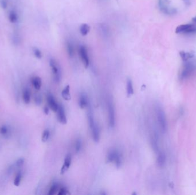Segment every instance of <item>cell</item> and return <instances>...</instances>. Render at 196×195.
I'll return each mask as SVG.
<instances>
[{
	"mask_svg": "<svg viewBox=\"0 0 196 195\" xmlns=\"http://www.w3.org/2000/svg\"><path fill=\"white\" fill-rule=\"evenodd\" d=\"M70 89L69 86H67L64 88L61 92V96L63 98L66 100H69L71 98V96L70 94Z\"/></svg>",
	"mask_w": 196,
	"mask_h": 195,
	"instance_id": "7402d4cb",
	"label": "cell"
},
{
	"mask_svg": "<svg viewBox=\"0 0 196 195\" xmlns=\"http://www.w3.org/2000/svg\"><path fill=\"white\" fill-rule=\"evenodd\" d=\"M108 112H109V120L111 127H114L115 125V111L114 104L111 101L108 102Z\"/></svg>",
	"mask_w": 196,
	"mask_h": 195,
	"instance_id": "ba28073f",
	"label": "cell"
},
{
	"mask_svg": "<svg viewBox=\"0 0 196 195\" xmlns=\"http://www.w3.org/2000/svg\"><path fill=\"white\" fill-rule=\"evenodd\" d=\"M81 146H82L81 141L80 139H77L75 141V150L76 152L78 153L81 150Z\"/></svg>",
	"mask_w": 196,
	"mask_h": 195,
	"instance_id": "484cf974",
	"label": "cell"
},
{
	"mask_svg": "<svg viewBox=\"0 0 196 195\" xmlns=\"http://www.w3.org/2000/svg\"><path fill=\"white\" fill-rule=\"evenodd\" d=\"M71 161H72L71 156L70 155L68 154L67 156L66 157L63 165L61 167V171H60L61 174L64 173L65 172H66L68 171V170L69 168V166L71 164Z\"/></svg>",
	"mask_w": 196,
	"mask_h": 195,
	"instance_id": "7c38bea8",
	"label": "cell"
},
{
	"mask_svg": "<svg viewBox=\"0 0 196 195\" xmlns=\"http://www.w3.org/2000/svg\"><path fill=\"white\" fill-rule=\"evenodd\" d=\"M23 98L26 104L30 103L31 99V92L30 90L28 88H25L23 93Z\"/></svg>",
	"mask_w": 196,
	"mask_h": 195,
	"instance_id": "e0dca14e",
	"label": "cell"
},
{
	"mask_svg": "<svg viewBox=\"0 0 196 195\" xmlns=\"http://www.w3.org/2000/svg\"><path fill=\"white\" fill-rule=\"evenodd\" d=\"M25 159L24 158H20L17 160L16 162V166L17 168H21L24 164Z\"/></svg>",
	"mask_w": 196,
	"mask_h": 195,
	"instance_id": "83f0119b",
	"label": "cell"
},
{
	"mask_svg": "<svg viewBox=\"0 0 196 195\" xmlns=\"http://www.w3.org/2000/svg\"><path fill=\"white\" fill-rule=\"evenodd\" d=\"M196 69L195 64L191 61H185L184 65L180 69L179 73V79L185 81L188 79Z\"/></svg>",
	"mask_w": 196,
	"mask_h": 195,
	"instance_id": "7a4b0ae2",
	"label": "cell"
},
{
	"mask_svg": "<svg viewBox=\"0 0 196 195\" xmlns=\"http://www.w3.org/2000/svg\"><path fill=\"white\" fill-rule=\"evenodd\" d=\"M49 65L54 74V78L56 82H59L61 78V70L59 65L55 59L51 58L49 60Z\"/></svg>",
	"mask_w": 196,
	"mask_h": 195,
	"instance_id": "8992f818",
	"label": "cell"
},
{
	"mask_svg": "<svg viewBox=\"0 0 196 195\" xmlns=\"http://www.w3.org/2000/svg\"><path fill=\"white\" fill-rule=\"evenodd\" d=\"M179 56L184 62L189 61L190 59L194 57V55L191 52H186L184 51H181L179 52Z\"/></svg>",
	"mask_w": 196,
	"mask_h": 195,
	"instance_id": "ffe728a7",
	"label": "cell"
},
{
	"mask_svg": "<svg viewBox=\"0 0 196 195\" xmlns=\"http://www.w3.org/2000/svg\"><path fill=\"white\" fill-rule=\"evenodd\" d=\"M22 177H23V175H22L21 171H19V172L17 173V175L16 176V177L14 178V185L15 186L19 187L20 184V183H21Z\"/></svg>",
	"mask_w": 196,
	"mask_h": 195,
	"instance_id": "cb8c5ba5",
	"label": "cell"
},
{
	"mask_svg": "<svg viewBox=\"0 0 196 195\" xmlns=\"http://www.w3.org/2000/svg\"><path fill=\"white\" fill-rule=\"evenodd\" d=\"M49 136H50V131L49 129H45L42 134V137H41V140L44 142L47 141V140L49 139Z\"/></svg>",
	"mask_w": 196,
	"mask_h": 195,
	"instance_id": "d4e9b609",
	"label": "cell"
},
{
	"mask_svg": "<svg viewBox=\"0 0 196 195\" xmlns=\"http://www.w3.org/2000/svg\"><path fill=\"white\" fill-rule=\"evenodd\" d=\"M107 162L114 164L118 168L122 166V156L121 152L117 149L112 148L109 151L106 157Z\"/></svg>",
	"mask_w": 196,
	"mask_h": 195,
	"instance_id": "3957f363",
	"label": "cell"
},
{
	"mask_svg": "<svg viewBox=\"0 0 196 195\" xmlns=\"http://www.w3.org/2000/svg\"><path fill=\"white\" fill-rule=\"evenodd\" d=\"M66 48L68 56L70 57H73L75 53V47L71 41H67L66 43Z\"/></svg>",
	"mask_w": 196,
	"mask_h": 195,
	"instance_id": "2e32d148",
	"label": "cell"
},
{
	"mask_svg": "<svg viewBox=\"0 0 196 195\" xmlns=\"http://www.w3.org/2000/svg\"><path fill=\"white\" fill-rule=\"evenodd\" d=\"M192 21L194 22V23H196V16H195L194 17L192 18Z\"/></svg>",
	"mask_w": 196,
	"mask_h": 195,
	"instance_id": "d590c367",
	"label": "cell"
},
{
	"mask_svg": "<svg viewBox=\"0 0 196 195\" xmlns=\"http://www.w3.org/2000/svg\"><path fill=\"white\" fill-rule=\"evenodd\" d=\"M126 89H127V94L129 97L131 96L134 94V88L132 80L130 79L127 80L126 83Z\"/></svg>",
	"mask_w": 196,
	"mask_h": 195,
	"instance_id": "d6986e66",
	"label": "cell"
},
{
	"mask_svg": "<svg viewBox=\"0 0 196 195\" xmlns=\"http://www.w3.org/2000/svg\"><path fill=\"white\" fill-rule=\"evenodd\" d=\"M33 55L35 56V57H36L38 59H41L43 57V54L41 51L39 49H38L37 48H35L33 50Z\"/></svg>",
	"mask_w": 196,
	"mask_h": 195,
	"instance_id": "4316f807",
	"label": "cell"
},
{
	"mask_svg": "<svg viewBox=\"0 0 196 195\" xmlns=\"http://www.w3.org/2000/svg\"><path fill=\"white\" fill-rule=\"evenodd\" d=\"M92 139L95 142H98L100 139V130L98 124L96 123L93 127L91 128Z\"/></svg>",
	"mask_w": 196,
	"mask_h": 195,
	"instance_id": "4fadbf2b",
	"label": "cell"
},
{
	"mask_svg": "<svg viewBox=\"0 0 196 195\" xmlns=\"http://www.w3.org/2000/svg\"><path fill=\"white\" fill-rule=\"evenodd\" d=\"M157 154V163L159 167H163L166 163L165 154L159 150Z\"/></svg>",
	"mask_w": 196,
	"mask_h": 195,
	"instance_id": "8fae6325",
	"label": "cell"
},
{
	"mask_svg": "<svg viewBox=\"0 0 196 195\" xmlns=\"http://www.w3.org/2000/svg\"><path fill=\"white\" fill-rule=\"evenodd\" d=\"M0 6L3 9H6L8 6V0H0Z\"/></svg>",
	"mask_w": 196,
	"mask_h": 195,
	"instance_id": "4dcf8cb0",
	"label": "cell"
},
{
	"mask_svg": "<svg viewBox=\"0 0 196 195\" xmlns=\"http://www.w3.org/2000/svg\"><path fill=\"white\" fill-rule=\"evenodd\" d=\"M79 105L81 109L85 108L88 105V98L84 93H82L80 95L79 98Z\"/></svg>",
	"mask_w": 196,
	"mask_h": 195,
	"instance_id": "5bb4252c",
	"label": "cell"
},
{
	"mask_svg": "<svg viewBox=\"0 0 196 195\" xmlns=\"http://www.w3.org/2000/svg\"><path fill=\"white\" fill-rule=\"evenodd\" d=\"M90 31V26L87 24H83L80 26V33L82 36H86Z\"/></svg>",
	"mask_w": 196,
	"mask_h": 195,
	"instance_id": "44dd1931",
	"label": "cell"
},
{
	"mask_svg": "<svg viewBox=\"0 0 196 195\" xmlns=\"http://www.w3.org/2000/svg\"><path fill=\"white\" fill-rule=\"evenodd\" d=\"M158 6L159 10L168 16H173L177 14V9L170 5L168 0H158Z\"/></svg>",
	"mask_w": 196,
	"mask_h": 195,
	"instance_id": "277c9868",
	"label": "cell"
},
{
	"mask_svg": "<svg viewBox=\"0 0 196 195\" xmlns=\"http://www.w3.org/2000/svg\"><path fill=\"white\" fill-rule=\"evenodd\" d=\"M8 132H9V129L6 125H2L0 127V134L3 136H5L8 134Z\"/></svg>",
	"mask_w": 196,
	"mask_h": 195,
	"instance_id": "f546056e",
	"label": "cell"
},
{
	"mask_svg": "<svg viewBox=\"0 0 196 195\" xmlns=\"http://www.w3.org/2000/svg\"><path fill=\"white\" fill-rule=\"evenodd\" d=\"M184 4L186 5V6H189L191 4V0H183Z\"/></svg>",
	"mask_w": 196,
	"mask_h": 195,
	"instance_id": "e575fe53",
	"label": "cell"
},
{
	"mask_svg": "<svg viewBox=\"0 0 196 195\" xmlns=\"http://www.w3.org/2000/svg\"><path fill=\"white\" fill-rule=\"evenodd\" d=\"M69 194H70L68 190L65 187H62L61 188H60L57 192V195H67Z\"/></svg>",
	"mask_w": 196,
	"mask_h": 195,
	"instance_id": "f1b7e54d",
	"label": "cell"
},
{
	"mask_svg": "<svg viewBox=\"0 0 196 195\" xmlns=\"http://www.w3.org/2000/svg\"><path fill=\"white\" fill-rule=\"evenodd\" d=\"M57 119L59 122L63 124H66L67 122V116L66 115V111L64 106L62 105H59L57 111Z\"/></svg>",
	"mask_w": 196,
	"mask_h": 195,
	"instance_id": "9c48e42d",
	"label": "cell"
},
{
	"mask_svg": "<svg viewBox=\"0 0 196 195\" xmlns=\"http://www.w3.org/2000/svg\"><path fill=\"white\" fill-rule=\"evenodd\" d=\"M176 33L177 34H192L196 33V25L186 24L179 25L176 28Z\"/></svg>",
	"mask_w": 196,
	"mask_h": 195,
	"instance_id": "5b68a950",
	"label": "cell"
},
{
	"mask_svg": "<svg viewBox=\"0 0 196 195\" xmlns=\"http://www.w3.org/2000/svg\"><path fill=\"white\" fill-rule=\"evenodd\" d=\"M59 185L57 184H56V183H55L51 187V188H50L49 190V192L48 193V195H55L57 193V191H59Z\"/></svg>",
	"mask_w": 196,
	"mask_h": 195,
	"instance_id": "603a6c76",
	"label": "cell"
},
{
	"mask_svg": "<svg viewBox=\"0 0 196 195\" xmlns=\"http://www.w3.org/2000/svg\"><path fill=\"white\" fill-rule=\"evenodd\" d=\"M44 112L45 115H48L49 113V108L48 106H45L44 108Z\"/></svg>",
	"mask_w": 196,
	"mask_h": 195,
	"instance_id": "836d02e7",
	"label": "cell"
},
{
	"mask_svg": "<svg viewBox=\"0 0 196 195\" xmlns=\"http://www.w3.org/2000/svg\"><path fill=\"white\" fill-rule=\"evenodd\" d=\"M13 171H14V165H11L9 167V168L8 170V175H11L13 172Z\"/></svg>",
	"mask_w": 196,
	"mask_h": 195,
	"instance_id": "d6a6232c",
	"label": "cell"
},
{
	"mask_svg": "<svg viewBox=\"0 0 196 195\" xmlns=\"http://www.w3.org/2000/svg\"><path fill=\"white\" fill-rule=\"evenodd\" d=\"M34 100H35V104H36L37 105H40V104H41L42 99H41V97L39 94L36 95L35 97V99Z\"/></svg>",
	"mask_w": 196,
	"mask_h": 195,
	"instance_id": "1f68e13d",
	"label": "cell"
},
{
	"mask_svg": "<svg viewBox=\"0 0 196 195\" xmlns=\"http://www.w3.org/2000/svg\"><path fill=\"white\" fill-rule=\"evenodd\" d=\"M79 54L81 58V61L84 65V66L87 68L90 65V56L88 55V50L87 49L86 46L84 45L80 46L79 48Z\"/></svg>",
	"mask_w": 196,
	"mask_h": 195,
	"instance_id": "52a82bcc",
	"label": "cell"
},
{
	"mask_svg": "<svg viewBox=\"0 0 196 195\" xmlns=\"http://www.w3.org/2000/svg\"><path fill=\"white\" fill-rule=\"evenodd\" d=\"M32 83L33 86H34V88L36 90H39L41 88V85H42L41 79H40V77H39L38 76H35L32 78Z\"/></svg>",
	"mask_w": 196,
	"mask_h": 195,
	"instance_id": "ac0fdd59",
	"label": "cell"
},
{
	"mask_svg": "<svg viewBox=\"0 0 196 195\" xmlns=\"http://www.w3.org/2000/svg\"><path fill=\"white\" fill-rule=\"evenodd\" d=\"M47 102L50 109L52 111L56 112L57 111L59 105L57 103L54 96L51 93H49L47 95Z\"/></svg>",
	"mask_w": 196,
	"mask_h": 195,
	"instance_id": "30bf717a",
	"label": "cell"
},
{
	"mask_svg": "<svg viewBox=\"0 0 196 195\" xmlns=\"http://www.w3.org/2000/svg\"><path fill=\"white\" fill-rule=\"evenodd\" d=\"M8 19L9 22L12 24L17 23L19 20L18 13L14 10H11L8 14Z\"/></svg>",
	"mask_w": 196,
	"mask_h": 195,
	"instance_id": "9a60e30c",
	"label": "cell"
},
{
	"mask_svg": "<svg viewBox=\"0 0 196 195\" xmlns=\"http://www.w3.org/2000/svg\"><path fill=\"white\" fill-rule=\"evenodd\" d=\"M155 112L158 126L162 132L165 133L167 130V122L165 112L159 104H156L155 106Z\"/></svg>",
	"mask_w": 196,
	"mask_h": 195,
	"instance_id": "6da1fadb",
	"label": "cell"
}]
</instances>
